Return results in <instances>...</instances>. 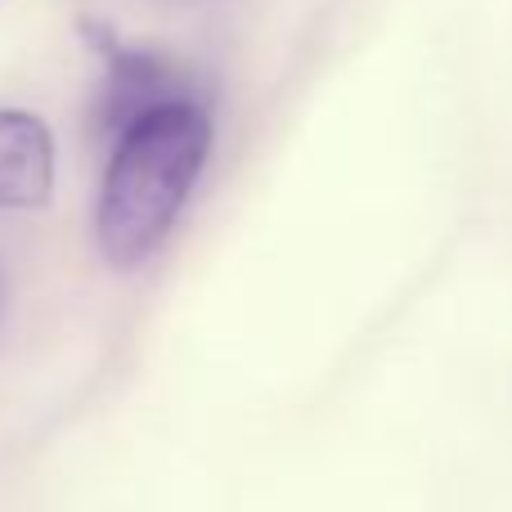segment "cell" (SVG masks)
Returning <instances> with one entry per match:
<instances>
[{
	"label": "cell",
	"instance_id": "cell-1",
	"mask_svg": "<svg viewBox=\"0 0 512 512\" xmlns=\"http://www.w3.org/2000/svg\"><path fill=\"white\" fill-rule=\"evenodd\" d=\"M212 135V104H180L108 149L95 198V248L113 270H140L162 252L212 158Z\"/></svg>",
	"mask_w": 512,
	"mask_h": 512
},
{
	"label": "cell",
	"instance_id": "cell-2",
	"mask_svg": "<svg viewBox=\"0 0 512 512\" xmlns=\"http://www.w3.org/2000/svg\"><path fill=\"white\" fill-rule=\"evenodd\" d=\"M86 27L90 50L99 54V90H95V131L113 149L122 135H131L140 122L167 113L180 104H207L203 77L185 68L180 59L149 45H126L104 23Z\"/></svg>",
	"mask_w": 512,
	"mask_h": 512
},
{
	"label": "cell",
	"instance_id": "cell-3",
	"mask_svg": "<svg viewBox=\"0 0 512 512\" xmlns=\"http://www.w3.org/2000/svg\"><path fill=\"white\" fill-rule=\"evenodd\" d=\"M54 194V135L27 108H0V212H36Z\"/></svg>",
	"mask_w": 512,
	"mask_h": 512
}]
</instances>
